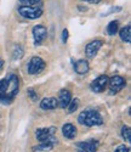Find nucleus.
Listing matches in <instances>:
<instances>
[{
  "instance_id": "obj_1",
  "label": "nucleus",
  "mask_w": 131,
  "mask_h": 152,
  "mask_svg": "<svg viewBox=\"0 0 131 152\" xmlns=\"http://www.w3.org/2000/svg\"><path fill=\"white\" fill-rule=\"evenodd\" d=\"M0 93L6 94L9 97L14 99L18 93V78L15 74H9L3 80H0Z\"/></svg>"
},
{
  "instance_id": "obj_2",
  "label": "nucleus",
  "mask_w": 131,
  "mask_h": 152,
  "mask_svg": "<svg viewBox=\"0 0 131 152\" xmlns=\"http://www.w3.org/2000/svg\"><path fill=\"white\" fill-rule=\"evenodd\" d=\"M78 121H79L80 124L86 125V126H96V125H101L103 123V118L96 111L82 112L79 115V117H78Z\"/></svg>"
},
{
  "instance_id": "obj_3",
  "label": "nucleus",
  "mask_w": 131,
  "mask_h": 152,
  "mask_svg": "<svg viewBox=\"0 0 131 152\" xmlns=\"http://www.w3.org/2000/svg\"><path fill=\"white\" fill-rule=\"evenodd\" d=\"M55 128H43V129H38L35 135L38 137V140L40 141L41 144H51V145H55L57 142V140L55 139Z\"/></svg>"
},
{
  "instance_id": "obj_4",
  "label": "nucleus",
  "mask_w": 131,
  "mask_h": 152,
  "mask_svg": "<svg viewBox=\"0 0 131 152\" xmlns=\"http://www.w3.org/2000/svg\"><path fill=\"white\" fill-rule=\"evenodd\" d=\"M18 14L21 16H23L24 18L35 20L43 15V10L40 7H36V6H20Z\"/></svg>"
},
{
  "instance_id": "obj_5",
  "label": "nucleus",
  "mask_w": 131,
  "mask_h": 152,
  "mask_svg": "<svg viewBox=\"0 0 131 152\" xmlns=\"http://www.w3.org/2000/svg\"><path fill=\"white\" fill-rule=\"evenodd\" d=\"M126 82L123 77H120V75H114V77H112L111 79H108V85H109V91L111 94H116L119 93L123 88L125 86Z\"/></svg>"
},
{
  "instance_id": "obj_6",
  "label": "nucleus",
  "mask_w": 131,
  "mask_h": 152,
  "mask_svg": "<svg viewBox=\"0 0 131 152\" xmlns=\"http://www.w3.org/2000/svg\"><path fill=\"white\" fill-rule=\"evenodd\" d=\"M45 68V61L41 57H32L29 63H28V72L29 74H36L40 73Z\"/></svg>"
},
{
  "instance_id": "obj_7",
  "label": "nucleus",
  "mask_w": 131,
  "mask_h": 152,
  "mask_svg": "<svg viewBox=\"0 0 131 152\" xmlns=\"http://www.w3.org/2000/svg\"><path fill=\"white\" fill-rule=\"evenodd\" d=\"M47 37V29L43 26V24H38L33 28V38H34V44L38 46L40 45L44 40L45 38Z\"/></svg>"
},
{
  "instance_id": "obj_8",
  "label": "nucleus",
  "mask_w": 131,
  "mask_h": 152,
  "mask_svg": "<svg viewBox=\"0 0 131 152\" xmlns=\"http://www.w3.org/2000/svg\"><path fill=\"white\" fill-rule=\"evenodd\" d=\"M108 84V77L107 75H100L98 78H96L92 83H91V89L95 93H102L106 89V86Z\"/></svg>"
},
{
  "instance_id": "obj_9",
  "label": "nucleus",
  "mask_w": 131,
  "mask_h": 152,
  "mask_svg": "<svg viewBox=\"0 0 131 152\" xmlns=\"http://www.w3.org/2000/svg\"><path fill=\"white\" fill-rule=\"evenodd\" d=\"M101 46H102V42L101 40H94V42H91L90 44H87L86 48H85L86 56L89 58L95 57L97 55V53H98V50L101 49Z\"/></svg>"
},
{
  "instance_id": "obj_10",
  "label": "nucleus",
  "mask_w": 131,
  "mask_h": 152,
  "mask_svg": "<svg viewBox=\"0 0 131 152\" xmlns=\"http://www.w3.org/2000/svg\"><path fill=\"white\" fill-rule=\"evenodd\" d=\"M98 147V141L96 140H89V141H82L78 144V148H80L85 152H96Z\"/></svg>"
},
{
  "instance_id": "obj_11",
  "label": "nucleus",
  "mask_w": 131,
  "mask_h": 152,
  "mask_svg": "<svg viewBox=\"0 0 131 152\" xmlns=\"http://www.w3.org/2000/svg\"><path fill=\"white\" fill-rule=\"evenodd\" d=\"M72 100V95L68 90H61L60 91V97H58V106L61 108H67L68 104Z\"/></svg>"
},
{
  "instance_id": "obj_12",
  "label": "nucleus",
  "mask_w": 131,
  "mask_h": 152,
  "mask_svg": "<svg viewBox=\"0 0 131 152\" xmlns=\"http://www.w3.org/2000/svg\"><path fill=\"white\" fill-rule=\"evenodd\" d=\"M57 106H58V101L55 97H45V99L41 100V102H40V107L43 110H46V111L55 110Z\"/></svg>"
},
{
  "instance_id": "obj_13",
  "label": "nucleus",
  "mask_w": 131,
  "mask_h": 152,
  "mask_svg": "<svg viewBox=\"0 0 131 152\" xmlns=\"http://www.w3.org/2000/svg\"><path fill=\"white\" fill-rule=\"evenodd\" d=\"M62 133H63V136L67 137V139H74L75 135H76V128L71 124V123H67L62 126Z\"/></svg>"
},
{
  "instance_id": "obj_14",
  "label": "nucleus",
  "mask_w": 131,
  "mask_h": 152,
  "mask_svg": "<svg viewBox=\"0 0 131 152\" xmlns=\"http://www.w3.org/2000/svg\"><path fill=\"white\" fill-rule=\"evenodd\" d=\"M74 71L78 74H85L89 72V63L85 60H79L74 63Z\"/></svg>"
},
{
  "instance_id": "obj_15",
  "label": "nucleus",
  "mask_w": 131,
  "mask_h": 152,
  "mask_svg": "<svg viewBox=\"0 0 131 152\" xmlns=\"http://www.w3.org/2000/svg\"><path fill=\"white\" fill-rule=\"evenodd\" d=\"M119 34H120V39L123 42H125V43H130L131 42V27L130 26H126L123 29H120Z\"/></svg>"
},
{
  "instance_id": "obj_16",
  "label": "nucleus",
  "mask_w": 131,
  "mask_h": 152,
  "mask_svg": "<svg viewBox=\"0 0 131 152\" xmlns=\"http://www.w3.org/2000/svg\"><path fill=\"white\" fill-rule=\"evenodd\" d=\"M118 29H119V22L118 21H112L108 27H107V33L109 35H115L118 33Z\"/></svg>"
},
{
  "instance_id": "obj_17",
  "label": "nucleus",
  "mask_w": 131,
  "mask_h": 152,
  "mask_svg": "<svg viewBox=\"0 0 131 152\" xmlns=\"http://www.w3.org/2000/svg\"><path fill=\"white\" fill-rule=\"evenodd\" d=\"M68 113H73L76 111V108L79 107V100L78 99H74V100H71V102L68 104Z\"/></svg>"
},
{
  "instance_id": "obj_18",
  "label": "nucleus",
  "mask_w": 131,
  "mask_h": 152,
  "mask_svg": "<svg viewBox=\"0 0 131 152\" xmlns=\"http://www.w3.org/2000/svg\"><path fill=\"white\" fill-rule=\"evenodd\" d=\"M122 135L125 139V141H127V142L131 141V130H130L129 126H126V125L123 126L122 128Z\"/></svg>"
},
{
  "instance_id": "obj_19",
  "label": "nucleus",
  "mask_w": 131,
  "mask_h": 152,
  "mask_svg": "<svg viewBox=\"0 0 131 152\" xmlns=\"http://www.w3.org/2000/svg\"><path fill=\"white\" fill-rule=\"evenodd\" d=\"M52 147H54V145L51 144H40L39 146H36L34 148V151H43V152H47L50 150H52Z\"/></svg>"
},
{
  "instance_id": "obj_20",
  "label": "nucleus",
  "mask_w": 131,
  "mask_h": 152,
  "mask_svg": "<svg viewBox=\"0 0 131 152\" xmlns=\"http://www.w3.org/2000/svg\"><path fill=\"white\" fill-rule=\"evenodd\" d=\"M12 100H14V99L9 97L6 94L0 93V104H4V105H10V104L12 102Z\"/></svg>"
},
{
  "instance_id": "obj_21",
  "label": "nucleus",
  "mask_w": 131,
  "mask_h": 152,
  "mask_svg": "<svg viewBox=\"0 0 131 152\" xmlns=\"http://www.w3.org/2000/svg\"><path fill=\"white\" fill-rule=\"evenodd\" d=\"M22 56H23V50H22V48L18 45V46H15V50H14V58L15 60H20V58H22Z\"/></svg>"
},
{
  "instance_id": "obj_22",
  "label": "nucleus",
  "mask_w": 131,
  "mask_h": 152,
  "mask_svg": "<svg viewBox=\"0 0 131 152\" xmlns=\"http://www.w3.org/2000/svg\"><path fill=\"white\" fill-rule=\"evenodd\" d=\"M40 0H20V3L23 6H32V5H36Z\"/></svg>"
},
{
  "instance_id": "obj_23",
  "label": "nucleus",
  "mask_w": 131,
  "mask_h": 152,
  "mask_svg": "<svg viewBox=\"0 0 131 152\" xmlns=\"http://www.w3.org/2000/svg\"><path fill=\"white\" fill-rule=\"evenodd\" d=\"M67 39H68V31L67 29H63V32H62V42L63 43H67Z\"/></svg>"
},
{
  "instance_id": "obj_24",
  "label": "nucleus",
  "mask_w": 131,
  "mask_h": 152,
  "mask_svg": "<svg viewBox=\"0 0 131 152\" xmlns=\"http://www.w3.org/2000/svg\"><path fill=\"white\" fill-rule=\"evenodd\" d=\"M114 152H129V148H127V147H125L124 145H122V146L118 147Z\"/></svg>"
},
{
  "instance_id": "obj_25",
  "label": "nucleus",
  "mask_w": 131,
  "mask_h": 152,
  "mask_svg": "<svg viewBox=\"0 0 131 152\" xmlns=\"http://www.w3.org/2000/svg\"><path fill=\"white\" fill-rule=\"evenodd\" d=\"M28 95H29L33 100H36V99H38V96L35 95V93H34V90H33V89H28Z\"/></svg>"
},
{
  "instance_id": "obj_26",
  "label": "nucleus",
  "mask_w": 131,
  "mask_h": 152,
  "mask_svg": "<svg viewBox=\"0 0 131 152\" xmlns=\"http://www.w3.org/2000/svg\"><path fill=\"white\" fill-rule=\"evenodd\" d=\"M83 1L91 3V4H97V3H100V1H101V0H83Z\"/></svg>"
},
{
  "instance_id": "obj_27",
  "label": "nucleus",
  "mask_w": 131,
  "mask_h": 152,
  "mask_svg": "<svg viewBox=\"0 0 131 152\" xmlns=\"http://www.w3.org/2000/svg\"><path fill=\"white\" fill-rule=\"evenodd\" d=\"M3 65H4V61H3L1 58H0V68H1V67H3Z\"/></svg>"
},
{
  "instance_id": "obj_28",
  "label": "nucleus",
  "mask_w": 131,
  "mask_h": 152,
  "mask_svg": "<svg viewBox=\"0 0 131 152\" xmlns=\"http://www.w3.org/2000/svg\"><path fill=\"white\" fill-rule=\"evenodd\" d=\"M76 152H85V151H83V150H80V148H78V150H76Z\"/></svg>"
},
{
  "instance_id": "obj_29",
  "label": "nucleus",
  "mask_w": 131,
  "mask_h": 152,
  "mask_svg": "<svg viewBox=\"0 0 131 152\" xmlns=\"http://www.w3.org/2000/svg\"><path fill=\"white\" fill-rule=\"evenodd\" d=\"M35 152H43V151H35Z\"/></svg>"
},
{
  "instance_id": "obj_30",
  "label": "nucleus",
  "mask_w": 131,
  "mask_h": 152,
  "mask_svg": "<svg viewBox=\"0 0 131 152\" xmlns=\"http://www.w3.org/2000/svg\"><path fill=\"white\" fill-rule=\"evenodd\" d=\"M129 152H130V150H129Z\"/></svg>"
}]
</instances>
